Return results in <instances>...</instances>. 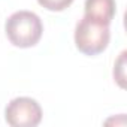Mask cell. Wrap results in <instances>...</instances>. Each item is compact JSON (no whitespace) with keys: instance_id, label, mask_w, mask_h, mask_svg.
Wrapping results in <instances>:
<instances>
[{"instance_id":"5","label":"cell","mask_w":127,"mask_h":127,"mask_svg":"<svg viewBox=\"0 0 127 127\" xmlns=\"http://www.w3.org/2000/svg\"><path fill=\"white\" fill-rule=\"evenodd\" d=\"M37 3L45 8L46 11H51V12H61L67 9L72 3L73 0H37Z\"/></svg>"},{"instance_id":"2","label":"cell","mask_w":127,"mask_h":127,"mask_svg":"<svg viewBox=\"0 0 127 127\" xmlns=\"http://www.w3.org/2000/svg\"><path fill=\"white\" fill-rule=\"evenodd\" d=\"M111 40L109 24L82 17L75 27V46L79 52L88 57L102 54Z\"/></svg>"},{"instance_id":"4","label":"cell","mask_w":127,"mask_h":127,"mask_svg":"<svg viewBox=\"0 0 127 127\" xmlns=\"http://www.w3.org/2000/svg\"><path fill=\"white\" fill-rule=\"evenodd\" d=\"M84 11L85 17L111 24L117 14V5L115 0H85Z\"/></svg>"},{"instance_id":"3","label":"cell","mask_w":127,"mask_h":127,"mask_svg":"<svg viewBox=\"0 0 127 127\" xmlns=\"http://www.w3.org/2000/svg\"><path fill=\"white\" fill-rule=\"evenodd\" d=\"M5 120L12 127H34L42 121V108L32 97H15L5 109Z\"/></svg>"},{"instance_id":"1","label":"cell","mask_w":127,"mask_h":127,"mask_svg":"<svg viewBox=\"0 0 127 127\" xmlns=\"http://www.w3.org/2000/svg\"><path fill=\"white\" fill-rule=\"evenodd\" d=\"M5 33L14 46L32 48L40 40L43 24L37 14L32 11H17L6 20Z\"/></svg>"}]
</instances>
